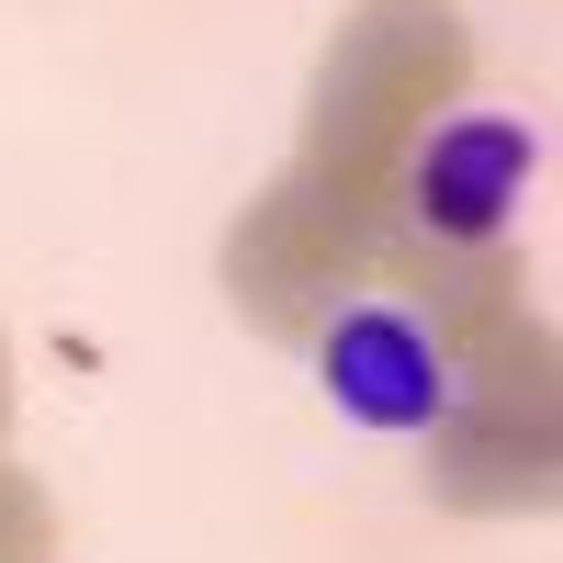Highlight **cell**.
Returning a JSON list of instances; mask_svg holds the SVG:
<instances>
[{
    "instance_id": "obj_1",
    "label": "cell",
    "mask_w": 563,
    "mask_h": 563,
    "mask_svg": "<svg viewBox=\"0 0 563 563\" xmlns=\"http://www.w3.org/2000/svg\"><path fill=\"white\" fill-rule=\"evenodd\" d=\"M316 372H327V395H339L361 429H440L451 417V361H440V339L406 305H350L316 339Z\"/></svg>"
},
{
    "instance_id": "obj_2",
    "label": "cell",
    "mask_w": 563,
    "mask_h": 563,
    "mask_svg": "<svg viewBox=\"0 0 563 563\" xmlns=\"http://www.w3.org/2000/svg\"><path fill=\"white\" fill-rule=\"evenodd\" d=\"M530 169H541V135L519 113H451L429 147H417V225L474 249V238H496V225L519 214Z\"/></svg>"
}]
</instances>
